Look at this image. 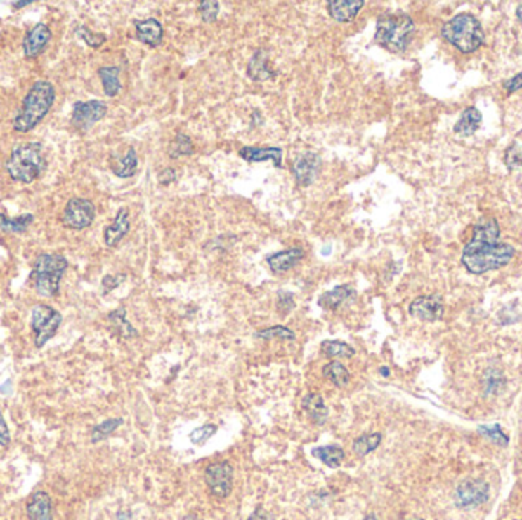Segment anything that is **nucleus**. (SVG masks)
Returning <instances> with one entry per match:
<instances>
[{
  "mask_svg": "<svg viewBox=\"0 0 522 520\" xmlns=\"http://www.w3.org/2000/svg\"><path fill=\"white\" fill-rule=\"evenodd\" d=\"M26 514L30 520H52V504L48 493H34L26 504Z\"/></svg>",
  "mask_w": 522,
  "mask_h": 520,
  "instance_id": "obj_22",
  "label": "nucleus"
},
{
  "mask_svg": "<svg viewBox=\"0 0 522 520\" xmlns=\"http://www.w3.org/2000/svg\"><path fill=\"white\" fill-rule=\"evenodd\" d=\"M67 269V260L58 253H41L34 262L32 279L35 292L52 298L58 293L60 281Z\"/></svg>",
  "mask_w": 522,
  "mask_h": 520,
  "instance_id": "obj_6",
  "label": "nucleus"
},
{
  "mask_svg": "<svg viewBox=\"0 0 522 520\" xmlns=\"http://www.w3.org/2000/svg\"><path fill=\"white\" fill-rule=\"evenodd\" d=\"M500 225L497 218H484L474 227V236L462 255V262L472 275H483L506 267L515 257V248L500 241Z\"/></svg>",
  "mask_w": 522,
  "mask_h": 520,
  "instance_id": "obj_1",
  "label": "nucleus"
},
{
  "mask_svg": "<svg viewBox=\"0 0 522 520\" xmlns=\"http://www.w3.org/2000/svg\"><path fill=\"white\" fill-rule=\"evenodd\" d=\"M415 34V25L411 15L397 13L380 15L376 23L374 41L394 54L405 52Z\"/></svg>",
  "mask_w": 522,
  "mask_h": 520,
  "instance_id": "obj_3",
  "label": "nucleus"
},
{
  "mask_svg": "<svg viewBox=\"0 0 522 520\" xmlns=\"http://www.w3.org/2000/svg\"><path fill=\"white\" fill-rule=\"evenodd\" d=\"M31 4H34L32 0H26V2H14V4H13V8H15V10H20V8L28 6V5H31Z\"/></svg>",
  "mask_w": 522,
  "mask_h": 520,
  "instance_id": "obj_47",
  "label": "nucleus"
},
{
  "mask_svg": "<svg viewBox=\"0 0 522 520\" xmlns=\"http://www.w3.org/2000/svg\"><path fill=\"white\" fill-rule=\"evenodd\" d=\"M445 304L440 295H424L410 304V314L423 322H436L443 317Z\"/></svg>",
  "mask_w": 522,
  "mask_h": 520,
  "instance_id": "obj_12",
  "label": "nucleus"
},
{
  "mask_svg": "<svg viewBox=\"0 0 522 520\" xmlns=\"http://www.w3.org/2000/svg\"><path fill=\"white\" fill-rule=\"evenodd\" d=\"M478 432L485 438H489L490 441L495 444H501V446H507L509 443V436L504 434L500 426H480L478 427Z\"/></svg>",
  "mask_w": 522,
  "mask_h": 520,
  "instance_id": "obj_39",
  "label": "nucleus"
},
{
  "mask_svg": "<svg viewBox=\"0 0 522 520\" xmlns=\"http://www.w3.org/2000/svg\"><path fill=\"white\" fill-rule=\"evenodd\" d=\"M322 375L336 387H339V389L347 387L351 380V375H350L347 366L338 362V360H332V362L327 364L322 368Z\"/></svg>",
  "mask_w": 522,
  "mask_h": 520,
  "instance_id": "obj_26",
  "label": "nucleus"
},
{
  "mask_svg": "<svg viewBox=\"0 0 522 520\" xmlns=\"http://www.w3.org/2000/svg\"><path fill=\"white\" fill-rule=\"evenodd\" d=\"M46 157L43 154L41 144L39 142L17 145L5 164L10 178L25 185H30L35 179H39L41 173L46 170Z\"/></svg>",
  "mask_w": 522,
  "mask_h": 520,
  "instance_id": "obj_4",
  "label": "nucleus"
},
{
  "mask_svg": "<svg viewBox=\"0 0 522 520\" xmlns=\"http://www.w3.org/2000/svg\"><path fill=\"white\" fill-rule=\"evenodd\" d=\"M109 322L112 325V328L115 334H118L122 339H135L138 338V331L136 328L127 321V313L126 308L119 307L117 310H113L109 314Z\"/></svg>",
  "mask_w": 522,
  "mask_h": 520,
  "instance_id": "obj_25",
  "label": "nucleus"
},
{
  "mask_svg": "<svg viewBox=\"0 0 522 520\" xmlns=\"http://www.w3.org/2000/svg\"><path fill=\"white\" fill-rule=\"evenodd\" d=\"M380 443H382V434H379V432H374V434H365L353 441L351 451L356 456L364 458L368 453L374 452L380 446Z\"/></svg>",
  "mask_w": 522,
  "mask_h": 520,
  "instance_id": "obj_31",
  "label": "nucleus"
},
{
  "mask_svg": "<svg viewBox=\"0 0 522 520\" xmlns=\"http://www.w3.org/2000/svg\"><path fill=\"white\" fill-rule=\"evenodd\" d=\"M256 339H263V340H273V339H280V340H295L296 334L292 331L290 328L285 327V325H273V327L264 328L255 333Z\"/></svg>",
  "mask_w": 522,
  "mask_h": 520,
  "instance_id": "obj_33",
  "label": "nucleus"
},
{
  "mask_svg": "<svg viewBox=\"0 0 522 520\" xmlns=\"http://www.w3.org/2000/svg\"><path fill=\"white\" fill-rule=\"evenodd\" d=\"M136 39L147 46L156 48L162 43L164 26L156 19H145L135 23Z\"/></svg>",
  "mask_w": 522,
  "mask_h": 520,
  "instance_id": "obj_19",
  "label": "nucleus"
},
{
  "mask_svg": "<svg viewBox=\"0 0 522 520\" xmlns=\"http://www.w3.org/2000/svg\"><path fill=\"white\" fill-rule=\"evenodd\" d=\"M249 520H266V517H264V514L261 513V509H256L255 513L249 517Z\"/></svg>",
  "mask_w": 522,
  "mask_h": 520,
  "instance_id": "obj_46",
  "label": "nucleus"
},
{
  "mask_svg": "<svg viewBox=\"0 0 522 520\" xmlns=\"http://www.w3.org/2000/svg\"><path fill=\"white\" fill-rule=\"evenodd\" d=\"M441 37L463 54H472L483 46L484 31L475 15L463 13L443 25Z\"/></svg>",
  "mask_w": 522,
  "mask_h": 520,
  "instance_id": "obj_5",
  "label": "nucleus"
},
{
  "mask_svg": "<svg viewBox=\"0 0 522 520\" xmlns=\"http://www.w3.org/2000/svg\"><path fill=\"white\" fill-rule=\"evenodd\" d=\"M415 520H424V519H415Z\"/></svg>",
  "mask_w": 522,
  "mask_h": 520,
  "instance_id": "obj_52",
  "label": "nucleus"
},
{
  "mask_svg": "<svg viewBox=\"0 0 522 520\" xmlns=\"http://www.w3.org/2000/svg\"><path fill=\"white\" fill-rule=\"evenodd\" d=\"M122 281H126V275H107V276H104L103 278V293L105 295V293H109V292H112V290L113 288H117L121 283H122Z\"/></svg>",
  "mask_w": 522,
  "mask_h": 520,
  "instance_id": "obj_42",
  "label": "nucleus"
},
{
  "mask_svg": "<svg viewBox=\"0 0 522 520\" xmlns=\"http://www.w3.org/2000/svg\"><path fill=\"white\" fill-rule=\"evenodd\" d=\"M95 215L96 208L91 200L74 197L66 204L61 222L65 227L72 229V231H83L93 223Z\"/></svg>",
  "mask_w": 522,
  "mask_h": 520,
  "instance_id": "obj_8",
  "label": "nucleus"
},
{
  "mask_svg": "<svg viewBox=\"0 0 522 520\" xmlns=\"http://www.w3.org/2000/svg\"><path fill=\"white\" fill-rule=\"evenodd\" d=\"M124 425V420L122 418H109L103 421L101 425H98L96 427H93L92 430V443H100L103 441V439H105L107 436H110L115 430H117L119 426Z\"/></svg>",
  "mask_w": 522,
  "mask_h": 520,
  "instance_id": "obj_35",
  "label": "nucleus"
},
{
  "mask_svg": "<svg viewBox=\"0 0 522 520\" xmlns=\"http://www.w3.org/2000/svg\"><path fill=\"white\" fill-rule=\"evenodd\" d=\"M34 223V215L32 214H25L10 218L5 214H0V229L8 234H22Z\"/></svg>",
  "mask_w": 522,
  "mask_h": 520,
  "instance_id": "obj_32",
  "label": "nucleus"
},
{
  "mask_svg": "<svg viewBox=\"0 0 522 520\" xmlns=\"http://www.w3.org/2000/svg\"><path fill=\"white\" fill-rule=\"evenodd\" d=\"M321 352L332 360L338 359H351L356 354V349L351 345L341 340H324L321 343Z\"/></svg>",
  "mask_w": 522,
  "mask_h": 520,
  "instance_id": "obj_28",
  "label": "nucleus"
},
{
  "mask_svg": "<svg viewBox=\"0 0 522 520\" xmlns=\"http://www.w3.org/2000/svg\"><path fill=\"white\" fill-rule=\"evenodd\" d=\"M295 308V301H294V295L289 293V292H285V290H281V292H278V298H277V310L281 316H287L292 310Z\"/></svg>",
  "mask_w": 522,
  "mask_h": 520,
  "instance_id": "obj_41",
  "label": "nucleus"
},
{
  "mask_svg": "<svg viewBox=\"0 0 522 520\" xmlns=\"http://www.w3.org/2000/svg\"><path fill=\"white\" fill-rule=\"evenodd\" d=\"M355 298H356V290L348 284H342V286H336L334 288L329 290V292L322 293L320 296V301H318V304H320V307L327 312H336V310H339L341 307L351 302Z\"/></svg>",
  "mask_w": 522,
  "mask_h": 520,
  "instance_id": "obj_15",
  "label": "nucleus"
},
{
  "mask_svg": "<svg viewBox=\"0 0 522 520\" xmlns=\"http://www.w3.org/2000/svg\"><path fill=\"white\" fill-rule=\"evenodd\" d=\"M119 67L117 66H107L101 67L98 70V75L101 78L104 93L107 96H117L121 91V81H119Z\"/></svg>",
  "mask_w": 522,
  "mask_h": 520,
  "instance_id": "obj_30",
  "label": "nucleus"
},
{
  "mask_svg": "<svg viewBox=\"0 0 522 520\" xmlns=\"http://www.w3.org/2000/svg\"><path fill=\"white\" fill-rule=\"evenodd\" d=\"M481 122H483L481 112L474 107V105H471V107H467L462 113V116H459L457 124L454 126V131L457 135L462 136H472L475 131L480 128Z\"/></svg>",
  "mask_w": 522,
  "mask_h": 520,
  "instance_id": "obj_24",
  "label": "nucleus"
},
{
  "mask_svg": "<svg viewBox=\"0 0 522 520\" xmlns=\"http://www.w3.org/2000/svg\"><path fill=\"white\" fill-rule=\"evenodd\" d=\"M217 434V426L216 425H205L202 427L194 429L190 434V441L194 446H203L209 438H212Z\"/></svg>",
  "mask_w": 522,
  "mask_h": 520,
  "instance_id": "obj_38",
  "label": "nucleus"
},
{
  "mask_svg": "<svg viewBox=\"0 0 522 520\" xmlns=\"http://www.w3.org/2000/svg\"><path fill=\"white\" fill-rule=\"evenodd\" d=\"M489 499V484L483 479H466L457 487L455 502L459 508L484 504Z\"/></svg>",
  "mask_w": 522,
  "mask_h": 520,
  "instance_id": "obj_11",
  "label": "nucleus"
},
{
  "mask_svg": "<svg viewBox=\"0 0 522 520\" xmlns=\"http://www.w3.org/2000/svg\"><path fill=\"white\" fill-rule=\"evenodd\" d=\"M176 178H178V174H176V171L173 168H165L164 171H161V173H159V175H157L159 182L164 183V185H168V183L174 182Z\"/></svg>",
  "mask_w": 522,
  "mask_h": 520,
  "instance_id": "obj_45",
  "label": "nucleus"
},
{
  "mask_svg": "<svg viewBox=\"0 0 522 520\" xmlns=\"http://www.w3.org/2000/svg\"><path fill=\"white\" fill-rule=\"evenodd\" d=\"M193 153H194V145L191 142V139L187 135H182V133L176 136L170 142V147H168V154H170L171 159H179L182 156H191Z\"/></svg>",
  "mask_w": 522,
  "mask_h": 520,
  "instance_id": "obj_34",
  "label": "nucleus"
},
{
  "mask_svg": "<svg viewBox=\"0 0 522 520\" xmlns=\"http://www.w3.org/2000/svg\"><path fill=\"white\" fill-rule=\"evenodd\" d=\"M247 75L254 81H268L275 76V72L268 67V54L264 49H256L247 65Z\"/></svg>",
  "mask_w": 522,
  "mask_h": 520,
  "instance_id": "obj_23",
  "label": "nucleus"
},
{
  "mask_svg": "<svg viewBox=\"0 0 522 520\" xmlns=\"http://www.w3.org/2000/svg\"><path fill=\"white\" fill-rule=\"evenodd\" d=\"M364 0H329L327 2V10L332 15V19L339 23H348L359 14L364 8Z\"/></svg>",
  "mask_w": 522,
  "mask_h": 520,
  "instance_id": "obj_17",
  "label": "nucleus"
},
{
  "mask_svg": "<svg viewBox=\"0 0 522 520\" xmlns=\"http://www.w3.org/2000/svg\"><path fill=\"white\" fill-rule=\"evenodd\" d=\"M10 441H11L10 430H8L5 418L2 415V412H0V446H8Z\"/></svg>",
  "mask_w": 522,
  "mask_h": 520,
  "instance_id": "obj_44",
  "label": "nucleus"
},
{
  "mask_svg": "<svg viewBox=\"0 0 522 520\" xmlns=\"http://www.w3.org/2000/svg\"><path fill=\"white\" fill-rule=\"evenodd\" d=\"M130 231V220H129V209L119 208L117 217H115L113 223L105 227L104 231V243L107 248H115L124 236Z\"/></svg>",
  "mask_w": 522,
  "mask_h": 520,
  "instance_id": "obj_18",
  "label": "nucleus"
},
{
  "mask_svg": "<svg viewBox=\"0 0 522 520\" xmlns=\"http://www.w3.org/2000/svg\"><path fill=\"white\" fill-rule=\"evenodd\" d=\"M61 321L60 312L49 305H35L31 313V328L34 331V343L37 348H43L46 343L56 336Z\"/></svg>",
  "mask_w": 522,
  "mask_h": 520,
  "instance_id": "obj_7",
  "label": "nucleus"
},
{
  "mask_svg": "<svg viewBox=\"0 0 522 520\" xmlns=\"http://www.w3.org/2000/svg\"><path fill=\"white\" fill-rule=\"evenodd\" d=\"M516 17H518L519 20H522V5L518 6V10H516Z\"/></svg>",
  "mask_w": 522,
  "mask_h": 520,
  "instance_id": "obj_48",
  "label": "nucleus"
},
{
  "mask_svg": "<svg viewBox=\"0 0 522 520\" xmlns=\"http://www.w3.org/2000/svg\"><path fill=\"white\" fill-rule=\"evenodd\" d=\"M321 165L322 161L320 156L316 153L307 152L299 154L294 161V164H292V174H294V178L299 187L306 188L315 182L318 173L321 170Z\"/></svg>",
  "mask_w": 522,
  "mask_h": 520,
  "instance_id": "obj_13",
  "label": "nucleus"
},
{
  "mask_svg": "<svg viewBox=\"0 0 522 520\" xmlns=\"http://www.w3.org/2000/svg\"><path fill=\"white\" fill-rule=\"evenodd\" d=\"M107 114V105L100 100L77 101L72 109V126L78 130H89Z\"/></svg>",
  "mask_w": 522,
  "mask_h": 520,
  "instance_id": "obj_10",
  "label": "nucleus"
},
{
  "mask_svg": "<svg viewBox=\"0 0 522 520\" xmlns=\"http://www.w3.org/2000/svg\"><path fill=\"white\" fill-rule=\"evenodd\" d=\"M75 34H77V37L79 40H83L87 46L93 48V49L101 48L105 43V40H107V37H105L104 34L93 32L91 28H87V26H84V25L77 26Z\"/></svg>",
  "mask_w": 522,
  "mask_h": 520,
  "instance_id": "obj_36",
  "label": "nucleus"
},
{
  "mask_svg": "<svg viewBox=\"0 0 522 520\" xmlns=\"http://www.w3.org/2000/svg\"><path fill=\"white\" fill-rule=\"evenodd\" d=\"M504 383H506V380H504V377L500 371H497V369H489V371L485 373L484 380H483L484 392L485 394L498 392V391H501V387L504 386Z\"/></svg>",
  "mask_w": 522,
  "mask_h": 520,
  "instance_id": "obj_37",
  "label": "nucleus"
},
{
  "mask_svg": "<svg viewBox=\"0 0 522 520\" xmlns=\"http://www.w3.org/2000/svg\"><path fill=\"white\" fill-rule=\"evenodd\" d=\"M380 374H382V375H385V377H388V375H389L388 368H380Z\"/></svg>",
  "mask_w": 522,
  "mask_h": 520,
  "instance_id": "obj_50",
  "label": "nucleus"
},
{
  "mask_svg": "<svg viewBox=\"0 0 522 520\" xmlns=\"http://www.w3.org/2000/svg\"><path fill=\"white\" fill-rule=\"evenodd\" d=\"M242 159L246 162H266L272 161L277 168L282 166V149L277 147H268V148H259V147H243L238 152Z\"/></svg>",
  "mask_w": 522,
  "mask_h": 520,
  "instance_id": "obj_20",
  "label": "nucleus"
},
{
  "mask_svg": "<svg viewBox=\"0 0 522 520\" xmlns=\"http://www.w3.org/2000/svg\"><path fill=\"white\" fill-rule=\"evenodd\" d=\"M364 520H377L374 516H368V517H365Z\"/></svg>",
  "mask_w": 522,
  "mask_h": 520,
  "instance_id": "obj_51",
  "label": "nucleus"
},
{
  "mask_svg": "<svg viewBox=\"0 0 522 520\" xmlns=\"http://www.w3.org/2000/svg\"><path fill=\"white\" fill-rule=\"evenodd\" d=\"M209 491L218 499H225L233 491L234 486V467L228 461L209 464L203 473Z\"/></svg>",
  "mask_w": 522,
  "mask_h": 520,
  "instance_id": "obj_9",
  "label": "nucleus"
},
{
  "mask_svg": "<svg viewBox=\"0 0 522 520\" xmlns=\"http://www.w3.org/2000/svg\"><path fill=\"white\" fill-rule=\"evenodd\" d=\"M504 89H506L509 93H515V92L521 91L522 89V72H519L518 75L507 79V81L504 83Z\"/></svg>",
  "mask_w": 522,
  "mask_h": 520,
  "instance_id": "obj_43",
  "label": "nucleus"
},
{
  "mask_svg": "<svg viewBox=\"0 0 522 520\" xmlns=\"http://www.w3.org/2000/svg\"><path fill=\"white\" fill-rule=\"evenodd\" d=\"M11 386V382H6L2 387H0V391H2V392H6V389H8V387H10Z\"/></svg>",
  "mask_w": 522,
  "mask_h": 520,
  "instance_id": "obj_49",
  "label": "nucleus"
},
{
  "mask_svg": "<svg viewBox=\"0 0 522 520\" xmlns=\"http://www.w3.org/2000/svg\"><path fill=\"white\" fill-rule=\"evenodd\" d=\"M218 11H220V5L218 2H216V0H205V2H200L199 5L200 17L205 23L216 22Z\"/></svg>",
  "mask_w": 522,
  "mask_h": 520,
  "instance_id": "obj_40",
  "label": "nucleus"
},
{
  "mask_svg": "<svg viewBox=\"0 0 522 520\" xmlns=\"http://www.w3.org/2000/svg\"><path fill=\"white\" fill-rule=\"evenodd\" d=\"M56 101V89L48 79H39L26 93L22 107L15 114L13 127L17 133H28L37 127L49 113Z\"/></svg>",
  "mask_w": 522,
  "mask_h": 520,
  "instance_id": "obj_2",
  "label": "nucleus"
},
{
  "mask_svg": "<svg viewBox=\"0 0 522 520\" xmlns=\"http://www.w3.org/2000/svg\"><path fill=\"white\" fill-rule=\"evenodd\" d=\"M301 406L306 411L307 417L311 418V421L316 426H322L327 422V418H329V408L325 406V401L322 399V395L320 394H307Z\"/></svg>",
  "mask_w": 522,
  "mask_h": 520,
  "instance_id": "obj_21",
  "label": "nucleus"
},
{
  "mask_svg": "<svg viewBox=\"0 0 522 520\" xmlns=\"http://www.w3.org/2000/svg\"><path fill=\"white\" fill-rule=\"evenodd\" d=\"M112 170H113L115 175H118V178H121V179H129V178H131V175H135L136 171H138L136 149L133 147H130L127 149L126 156L119 159L117 164H113Z\"/></svg>",
  "mask_w": 522,
  "mask_h": 520,
  "instance_id": "obj_29",
  "label": "nucleus"
},
{
  "mask_svg": "<svg viewBox=\"0 0 522 520\" xmlns=\"http://www.w3.org/2000/svg\"><path fill=\"white\" fill-rule=\"evenodd\" d=\"M51 29L45 23H37L23 39V54L26 58H37L46 49L51 40Z\"/></svg>",
  "mask_w": 522,
  "mask_h": 520,
  "instance_id": "obj_14",
  "label": "nucleus"
},
{
  "mask_svg": "<svg viewBox=\"0 0 522 520\" xmlns=\"http://www.w3.org/2000/svg\"><path fill=\"white\" fill-rule=\"evenodd\" d=\"M303 258H304L303 249L289 248L286 251H280V252L269 255V257L266 258V262L273 273L281 275V273H286L294 269Z\"/></svg>",
  "mask_w": 522,
  "mask_h": 520,
  "instance_id": "obj_16",
  "label": "nucleus"
},
{
  "mask_svg": "<svg viewBox=\"0 0 522 520\" xmlns=\"http://www.w3.org/2000/svg\"><path fill=\"white\" fill-rule=\"evenodd\" d=\"M312 455L318 460L322 461L327 467L330 469H338V467L342 464L345 452L341 446L336 444H329V446H320L312 448Z\"/></svg>",
  "mask_w": 522,
  "mask_h": 520,
  "instance_id": "obj_27",
  "label": "nucleus"
}]
</instances>
